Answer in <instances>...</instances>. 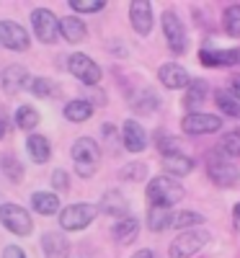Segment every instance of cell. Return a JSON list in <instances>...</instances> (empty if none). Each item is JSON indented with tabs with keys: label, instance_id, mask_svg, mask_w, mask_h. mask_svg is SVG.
Here are the masks:
<instances>
[{
	"label": "cell",
	"instance_id": "1",
	"mask_svg": "<svg viewBox=\"0 0 240 258\" xmlns=\"http://www.w3.org/2000/svg\"><path fill=\"white\" fill-rule=\"evenodd\" d=\"M184 199V186L170 178V176H155L147 186V202L152 207H160V209H170L176 207Z\"/></svg>",
	"mask_w": 240,
	"mask_h": 258
},
{
	"label": "cell",
	"instance_id": "2",
	"mask_svg": "<svg viewBox=\"0 0 240 258\" xmlns=\"http://www.w3.org/2000/svg\"><path fill=\"white\" fill-rule=\"evenodd\" d=\"M73 160L78 163V165H75L78 176L91 178V176L96 173L98 160H101V150H98L96 140H91V137H80V140H75V145H73Z\"/></svg>",
	"mask_w": 240,
	"mask_h": 258
},
{
	"label": "cell",
	"instance_id": "3",
	"mask_svg": "<svg viewBox=\"0 0 240 258\" xmlns=\"http://www.w3.org/2000/svg\"><path fill=\"white\" fill-rule=\"evenodd\" d=\"M209 243V232L202 227H191L178 232V238L170 243V255L173 258H189L194 253H199L204 245Z\"/></svg>",
	"mask_w": 240,
	"mask_h": 258
},
{
	"label": "cell",
	"instance_id": "4",
	"mask_svg": "<svg viewBox=\"0 0 240 258\" xmlns=\"http://www.w3.org/2000/svg\"><path fill=\"white\" fill-rule=\"evenodd\" d=\"M207 173L217 186H222V188H232L240 181V168L232 165L225 158H217V153H209V158H207Z\"/></svg>",
	"mask_w": 240,
	"mask_h": 258
},
{
	"label": "cell",
	"instance_id": "5",
	"mask_svg": "<svg viewBox=\"0 0 240 258\" xmlns=\"http://www.w3.org/2000/svg\"><path fill=\"white\" fill-rule=\"evenodd\" d=\"M0 222L13 235H31V230H34L31 214L18 204H0Z\"/></svg>",
	"mask_w": 240,
	"mask_h": 258
},
{
	"label": "cell",
	"instance_id": "6",
	"mask_svg": "<svg viewBox=\"0 0 240 258\" xmlns=\"http://www.w3.org/2000/svg\"><path fill=\"white\" fill-rule=\"evenodd\" d=\"M96 220V207L93 204H70L59 212V227L65 230H83Z\"/></svg>",
	"mask_w": 240,
	"mask_h": 258
},
{
	"label": "cell",
	"instance_id": "7",
	"mask_svg": "<svg viewBox=\"0 0 240 258\" xmlns=\"http://www.w3.org/2000/svg\"><path fill=\"white\" fill-rule=\"evenodd\" d=\"M31 26H34V34L39 36V41H44V44H54L57 41L59 21L49 8H36L31 13Z\"/></svg>",
	"mask_w": 240,
	"mask_h": 258
},
{
	"label": "cell",
	"instance_id": "8",
	"mask_svg": "<svg viewBox=\"0 0 240 258\" xmlns=\"http://www.w3.org/2000/svg\"><path fill=\"white\" fill-rule=\"evenodd\" d=\"M222 119L214 116V114H202V111H191L184 116L181 129L186 135H212V132H220Z\"/></svg>",
	"mask_w": 240,
	"mask_h": 258
},
{
	"label": "cell",
	"instance_id": "9",
	"mask_svg": "<svg viewBox=\"0 0 240 258\" xmlns=\"http://www.w3.org/2000/svg\"><path fill=\"white\" fill-rule=\"evenodd\" d=\"M163 34L168 39V47L173 52H186V44H189V36H186V29L181 24V18L173 13V11H165L163 13Z\"/></svg>",
	"mask_w": 240,
	"mask_h": 258
},
{
	"label": "cell",
	"instance_id": "10",
	"mask_svg": "<svg viewBox=\"0 0 240 258\" xmlns=\"http://www.w3.org/2000/svg\"><path fill=\"white\" fill-rule=\"evenodd\" d=\"M68 70L80 80V83H85V85H96V83H101V68L88 57V54H73L70 59H68Z\"/></svg>",
	"mask_w": 240,
	"mask_h": 258
},
{
	"label": "cell",
	"instance_id": "11",
	"mask_svg": "<svg viewBox=\"0 0 240 258\" xmlns=\"http://www.w3.org/2000/svg\"><path fill=\"white\" fill-rule=\"evenodd\" d=\"M0 44L11 52H24L29 49V34L16 21H0Z\"/></svg>",
	"mask_w": 240,
	"mask_h": 258
},
{
	"label": "cell",
	"instance_id": "12",
	"mask_svg": "<svg viewBox=\"0 0 240 258\" xmlns=\"http://www.w3.org/2000/svg\"><path fill=\"white\" fill-rule=\"evenodd\" d=\"M29 83H31V78H29V70L24 68V64H8V68L3 70V75H0V85H3V91L8 96L18 93Z\"/></svg>",
	"mask_w": 240,
	"mask_h": 258
},
{
	"label": "cell",
	"instance_id": "13",
	"mask_svg": "<svg viewBox=\"0 0 240 258\" xmlns=\"http://www.w3.org/2000/svg\"><path fill=\"white\" fill-rule=\"evenodd\" d=\"M129 18H132V29L140 36H147L152 31V8L147 0H135L129 6Z\"/></svg>",
	"mask_w": 240,
	"mask_h": 258
},
{
	"label": "cell",
	"instance_id": "14",
	"mask_svg": "<svg viewBox=\"0 0 240 258\" xmlns=\"http://www.w3.org/2000/svg\"><path fill=\"white\" fill-rule=\"evenodd\" d=\"M158 78H160V83L165 85V88H170V91L189 88V83H191L189 73L181 68V64H176V62H168V64H163V68L158 70Z\"/></svg>",
	"mask_w": 240,
	"mask_h": 258
},
{
	"label": "cell",
	"instance_id": "15",
	"mask_svg": "<svg viewBox=\"0 0 240 258\" xmlns=\"http://www.w3.org/2000/svg\"><path fill=\"white\" fill-rule=\"evenodd\" d=\"M101 212L108 214V217L124 220V217H129V202L124 199L122 191H106L101 197Z\"/></svg>",
	"mask_w": 240,
	"mask_h": 258
},
{
	"label": "cell",
	"instance_id": "16",
	"mask_svg": "<svg viewBox=\"0 0 240 258\" xmlns=\"http://www.w3.org/2000/svg\"><path fill=\"white\" fill-rule=\"evenodd\" d=\"M122 135H124V147L129 150V153H142V150L147 147V135H145V129L135 119L124 121Z\"/></svg>",
	"mask_w": 240,
	"mask_h": 258
},
{
	"label": "cell",
	"instance_id": "17",
	"mask_svg": "<svg viewBox=\"0 0 240 258\" xmlns=\"http://www.w3.org/2000/svg\"><path fill=\"white\" fill-rule=\"evenodd\" d=\"M41 250H44L47 258H68L70 255V243L62 232L52 230L41 238Z\"/></svg>",
	"mask_w": 240,
	"mask_h": 258
},
{
	"label": "cell",
	"instance_id": "18",
	"mask_svg": "<svg viewBox=\"0 0 240 258\" xmlns=\"http://www.w3.org/2000/svg\"><path fill=\"white\" fill-rule=\"evenodd\" d=\"M59 34L70 44H80L85 39V34H88V29H85V24L78 16H65V18H59Z\"/></svg>",
	"mask_w": 240,
	"mask_h": 258
},
{
	"label": "cell",
	"instance_id": "19",
	"mask_svg": "<svg viewBox=\"0 0 240 258\" xmlns=\"http://www.w3.org/2000/svg\"><path fill=\"white\" fill-rule=\"evenodd\" d=\"M163 168L168 170L170 176H189L191 170H194V160L189 155H163Z\"/></svg>",
	"mask_w": 240,
	"mask_h": 258
},
{
	"label": "cell",
	"instance_id": "20",
	"mask_svg": "<svg viewBox=\"0 0 240 258\" xmlns=\"http://www.w3.org/2000/svg\"><path fill=\"white\" fill-rule=\"evenodd\" d=\"M31 207L39 214L49 217V214H57L59 212V199L54 197V194H49V191H36L34 197H31Z\"/></svg>",
	"mask_w": 240,
	"mask_h": 258
},
{
	"label": "cell",
	"instance_id": "21",
	"mask_svg": "<svg viewBox=\"0 0 240 258\" xmlns=\"http://www.w3.org/2000/svg\"><path fill=\"white\" fill-rule=\"evenodd\" d=\"M26 150H29V155H31L34 163H47L49 155H52L47 137H41V135H31V137L26 140Z\"/></svg>",
	"mask_w": 240,
	"mask_h": 258
},
{
	"label": "cell",
	"instance_id": "22",
	"mask_svg": "<svg viewBox=\"0 0 240 258\" xmlns=\"http://www.w3.org/2000/svg\"><path fill=\"white\" fill-rule=\"evenodd\" d=\"M137 232H140V222H137L135 217H124V220H119V222L114 225V238H116V243H122V245L132 243V240L137 238Z\"/></svg>",
	"mask_w": 240,
	"mask_h": 258
},
{
	"label": "cell",
	"instance_id": "23",
	"mask_svg": "<svg viewBox=\"0 0 240 258\" xmlns=\"http://www.w3.org/2000/svg\"><path fill=\"white\" fill-rule=\"evenodd\" d=\"M209 93V85L207 80H191L189 83V88H186V96H184V106L186 109H196Z\"/></svg>",
	"mask_w": 240,
	"mask_h": 258
},
{
	"label": "cell",
	"instance_id": "24",
	"mask_svg": "<svg viewBox=\"0 0 240 258\" xmlns=\"http://www.w3.org/2000/svg\"><path fill=\"white\" fill-rule=\"evenodd\" d=\"M93 116V106H91V101H70L68 106H65V119L68 121H85V119H91Z\"/></svg>",
	"mask_w": 240,
	"mask_h": 258
},
{
	"label": "cell",
	"instance_id": "25",
	"mask_svg": "<svg viewBox=\"0 0 240 258\" xmlns=\"http://www.w3.org/2000/svg\"><path fill=\"white\" fill-rule=\"evenodd\" d=\"M160 106V98L152 93V91H140L135 98H132V109L137 114H152Z\"/></svg>",
	"mask_w": 240,
	"mask_h": 258
},
{
	"label": "cell",
	"instance_id": "26",
	"mask_svg": "<svg viewBox=\"0 0 240 258\" xmlns=\"http://www.w3.org/2000/svg\"><path fill=\"white\" fill-rule=\"evenodd\" d=\"M214 101H217V109H220L222 114H227V116H232V119L240 116V101H237L230 91H217V93H214Z\"/></svg>",
	"mask_w": 240,
	"mask_h": 258
},
{
	"label": "cell",
	"instance_id": "27",
	"mask_svg": "<svg viewBox=\"0 0 240 258\" xmlns=\"http://www.w3.org/2000/svg\"><path fill=\"white\" fill-rule=\"evenodd\" d=\"M199 225H204V217L199 212H189V209H184V212H178V214H170V225L168 227H199Z\"/></svg>",
	"mask_w": 240,
	"mask_h": 258
},
{
	"label": "cell",
	"instance_id": "28",
	"mask_svg": "<svg viewBox=\"0 0 240 258\" xmlns=\"http://www.w3.org/2000/svg\"><path fill=\"white\" fill-rule=\"evenodd\" d=\"M29 88L39 98H54V96H59V88L54 85V80H49V78H34L29 83Z\"/></svg>",
	"mask_w": 240,
	"mask_h": 258
},
{
	"label": "cell",
	"instance_id": "29",
	"mask_svg": "<svg viewBox=\"0 0 240 258\" xmlns=\"http://www.w3.org/2000/svg\"><path fill=\"white\" fill-rule=\"evenodd\" d=\"M147 225L150 230H165L170 225V209H160V207H150L147 212Z\"/></svg>",
	"mask_w": 240,
	"mask_h": 258
},
{
	"label": "cell",
	"instance_id": "30",
	"mask_svg": "<svg viewBox=\"0 0 240 258\" xmlns=\"http://www.w3.org/2000/svg\"><path fill=\"white\" fill-rule=\"evenodd\" d=\"M39 121H41V116H39V111L34 109V106H21V109L16 111V124L21 129H34Z\"/></svg>",
	"mask_w": 240,
	"mask_h": 258
},
{
	"label": "cell",
	"instance_id": "31",
	"mask_svg": "<svg viewBox=\"0 0 240 258\" xmlns=\"http://www.w3.org/2000/svg\"><path fill=\"white\" fill-rule=\"evenodd\" d=\"M222 24H225V31L235 39H240V6H230L222 16Z\"/></svg>",
	"mask_w": 240,
	"mask_h": 258
},
{
	"label": "cell",
	"instance_id": "32",
	"mask_svg": "<svg viewBox=\"0 0 240 258\" xmlns=\"http://www.w3.org/2000/svg\"><path fill=\"white\" fill-rule=\"evenodd\" d=\"M155 145H158V150H160L163 155H176L178 147H181V142H178L176 137L165 135L163 129H160V132H155Z\"/></svg>",
	"mask_w": 240,
	"mask_h": 258
},
{
	"label": "cell",
	"instance_id": "33",
	"mask_svg": "<svg viewBox=\"0 0 240 258\" xmlns=\"http://www.w3.org/2000/svg\"><path fill=\"white\" fill-rule=\"evenodd\" d=\"M220 153L222 155H240V132H230L220 140Z\"/></svg>",
	"mask_w": 240,
	"mask_h": 258
},
{
	"label": "cell",
	"instance_id": "34",
	"mask_svg": "<svg viewBox=\"0 0 240 258\" xmlns=\"http://www.w3.org/2000/svg\"><path fill=\"white\" fill-rule=\"evenodd\" d=\"M3 173H6L11 181H21V178H24V165H21L13 155H6V158H3Z\"/></svg>",
	"mask_w": 240,
	"mask_h": 258
},
{
	"label": "cell",
	"instance_id": "35",
	"mask_svg": "<svg viewBox=\"0 0 240 258\" xmlns=\"http://www.w3.org/2000/svg\"><path fill=\"white\" fill-rule=\"evenodd\" d=\"M145 176H147L145 163H129L127 168H122V178H127V181H142Z\"/></svg>",
	"mask_w": 240,
	"mask_h": 258
},
{
	"label": "cell",
	"instance_id": "36",
	"mask_svg": "<svg viewBox=\"0 0 240 258\" xmlns=\"http://www.w3.org/2000/svg\"><path fill=\"white\" fill-rule=\"evenodd\" d=\"M103 6H106L103 0H70V8L78 11V13H96Z\"/></svg>",
	"mask_w": 240,
	"mask_h": 258
},
{
	"label": "cell",
	"instance_id": "37",
	"mask_svg": "<svg viewBox=\"0 0 240 258\" xmlns=\"http://www.w3.org/2000/svg\"><path fill=\"white\" fill-rule=\"evenodd\" d=\"M52 186H54L57 191H68V186H70V176L65 173V170H54V173H52Z\"/></svg>",
	"mask_w": 240,
	"mask_h": 258
},
{
	"label": "cell",
	"instance_id": "38",
	"mask_svg": "<svg viewBox=\"0 0 240 258\" xmlns=\"http://www.w3.org/2000/svg\"><path fill=\"white\" fill-rule=\"evenodd\" d=\"M3 258H26V255H24V250H21L18 245H6Z\"/></svg>",
	"mask_w": 240,
	"mask_h": 258
},
{
	"label": "cell",
	"instance_id": "39",
	"mask_svg": "<svg viewBox=\"0 0 240 258\" xmlns=\"http://www.w3.org/2000/svg\"><path fill=\"white\" fill-rule=\"evenodd\" d=\"M230 93L240 101V75H235V78L230 80Z\"/></svg>",
	"mask_w": 240,
	"mask_h": 258
},
{
	"label": "cell",
	"instance_id": "40",
	"mask_svg": "<svg viewBox=\"0 0 240 258\" xmlns=\"http://www.w3.org/2000/svg\"><path fill=\"white\" fill-rule=\"evenodd\" d=\"M132 258H152V250H147V248H142V250H137Z\"/></svg>",
	"mask_w": 240,
	"mask_h": 258
},
{
	"label": "cell",
	"instance_id": "41",
	"mask_svg": "<svg viewBox=\"0 0 240 258\" xmlns=\"http://www.w3.org/2000/svg\"><path fill=\"white\" fill-rule=\"evenodd\" d=\"M6 137V116H0V140Z\"/></svg>",
	"mask_w": 240,
	"mask_h": 258
},
{
	"label": "cell",
	"instance_id": "42",
	"mask_svg": "<svg viewBox=\"0 0 240 258\" xmlns=\"http://www.w3.org/2000/svg\"><path fill=\"white\" fill-rule=\"evenodd\" d=\"M235 217L240 220V204H235Z\"/></svg>",
	"mask_w": 240,
	"mask_h": 258
},
{
	"label": "cell",
	"instance_id": "43",
	"mask_svg": "<svg viewBox=\"0 0 240 258\" xmlns=\"http://www.w3.org/2000/svg\"><path fill=\"white\" fill-rule=\"evenodd\" d=\"M235 59H237V64H240V49H235Z\"/></svg>",
	"mask_w": 240,
	"mask_h": 258
}]
</instances>
